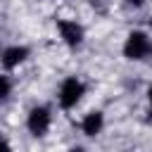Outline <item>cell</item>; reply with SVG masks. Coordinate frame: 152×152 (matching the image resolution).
I'll return each mask as SVG.
<instances>
[{"mask_svg":"<svg viewBox=\"0 0 152 152\" xmlns=\"http://www.w3.org/2000/svg\"><path fill=\"white\" fill-rule=\"evenodd\" d=\"M124 55L128 59H145L152 55V40L140 33V31H133L128 38H126V45H124Z\"/></svg>","mask_w":152,"mask_h":152,"instance_id":"cell-1","label":"cell"},{"mask_svg":"<svg viewBox=\"0 0 152 152\" xmlns=\"http://www.w3.org/2000/svg\"><path fill=\"white\" fill-rule=\"evenodd\" d=\"M81 95H83V83L78 78H66L59 88V104L69 109L81 100Z\"/></svg>","mask_w":152,"mask_h":152,"instance_id":"cell-2","label":"cell"},{"mask_svg":"<svg viewBox=\"0 0 152 152\" xmlns=\"http://www.w3.org/2000/svg\"><path fill=\"white\" fill-rule=\"evenodd\" d=\"M26 124H28V131L33 135H43L48 131V126H50V112L45 107H36V109H31Z\"/></svg>","mask_w":152,"mask_h":152,"instance_id":"cell-3","label":"cell"},{"mask_svg":"<svg viewBox=\"0 0 152 152\" xmlns=\"http://www.w3.org/2000/svg\"><path fill=\"white\" fill-rule=\"evenodd\" d=\"M57 28H59L64 43H69L71 48L81 45V40H83V28H81L76 21H57Z\"/></svg>","mask_w":152,"mask_h":152,"instance_id":"cell-4","label":"cell"},{"mask_svg":"<svg viewBox=\"0 0 152 152\" xmlns=\"http://www.w3.org/2000/svg\"><path fill=\"white\" fill-rule=\"evenodd\" d=\"M26 57H28V50H26V48H19V45L7 48V50L2 52V66H5V69H14V66H19Z\"/></svg>","mask_w":152,"mask_h":152,"instance_id":"cell-5","label":"cell"},{"mask_svg":"<svg viewBox=\"0 0 152 152\" xmlns=\"http://www.w3.org/2000/svg\"><path fill=\"white\" fill-rule=\"evenodd\" d=\"M83 133L86 135H97L100 133V128H102V114L100 112H90L86 119H83Z\"/></svg>","mask_w":152,"mask_h":152,"instance_id":"cell-6","label":"cell"},{"mask_svg":"<svg viewBox=\"0 0 152 152\" xmlns=\"http://www.w3.org/2000/svg\"><path fill=\"white\" fill-rule=\"evenodd\" d=\"M7 93H10V81H7L5 76H0V100H2Z\"/></svg>","mask_w":152,"mask_h":152,"instance_id":"cell-7","label":"cell"},{"mask_svg":"<svg viewBox=\"0 0 152 152\" xmlns=\"http://www.w3.org/2000/svg\"><path fill=\"white\" fill-rule=\"evenodd\" d=\"M126 5H128V7H140L142 0H126Z\"/></svg>","mask_w":152,"mask_h":152,"instance_id":"cell-8","label":"cell"},{"mask_svg":"<svg viewBox=\"0 0 152 152\" xmlns=\"http://www.w3.org/2000/svg\"><path fill=\"white\" fill-rule=\"evenodd\" d=\"M0 147H7V142H5V138L0 135Z\"/></svg>","mask_w":152,"mask_h":152,"instance_id":"cell-9","label":"cell"},{"mask_svg":"<svg viewBox=\"0 0 152 152\" xmlns=\"http://www.w3.org/2000/svg\"><path fill=\"white\" fill-rule=\"evenodd\" d=\"M147 95H150V102H152V86H150V90H147Z\"/></svg>","mask_w":152,"mask_h":152,"instance_id":"cell-10","label":"cell"}]
</instances>
